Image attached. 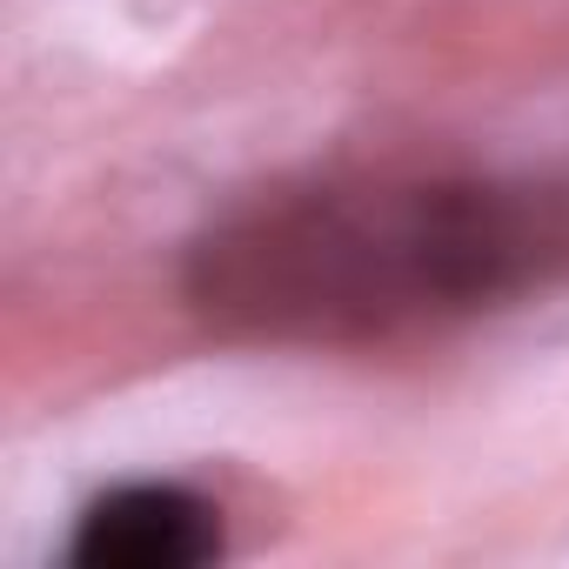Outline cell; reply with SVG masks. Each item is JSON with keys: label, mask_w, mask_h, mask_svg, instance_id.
Wrapping results in <instances>:
<instances>
[{"label": "cell", "mask_w": 569, "mask_h": 569, "mask_svg": "<svg viewBox=\"0 0 569 569\" xmlns=\"http://www.w3.org/2000/svg\"><path fill=\"white\" fill-rule=\"evenodd\" d=\"M569 268V174H336L214 221L188 302L248 342H382Z\"/></svg>", "instance_id": "6da1fadb"}, {"label": "cell", "mask_w": 569, "mask_h": 569, "mask_svg": "<svg viewBox=\"0 0 569 569\" xmlns=\"http://www.w3.org/2000/svg\"><path fill=\"white\" fill-rule=\"evenodd\" d=\"M81 569H201L221 556V509L188 482H121L74 522Z\"/></svg>", "instance_id": "7a4b0ae2"}]
</instances>
